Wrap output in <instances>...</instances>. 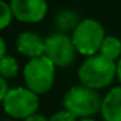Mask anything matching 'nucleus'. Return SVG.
I'll use <instances>...</instances> for the list:
<instances>
[{
    "label": "nucleus",
    "mask_w": 121,
    "mask_h": 121,
    "mask_svg": "<svg viewBox=\"0 0 121 121\" xmlns=\"http://www.w3.org/2000/svg\"><path fill=\"white\" fill-rule=\"evenodd\" d=\"M117 64L105 56L96 53L82 63L78 69V77L82 85L92 90L108 86L116 77Z\"/></svg>",
    "instance_id": "f257e3e1"
},
{
    "label": "nucleus",
    "mask_w": 121,
    "mask_h": 121,
    "mask_svg": "<svg viewBox=\"0 0 121 121\" xmlns=\"http://www.w3.org/2000/svg\"><path fill=\"white\" fill-rule=\"evenodd\" d=\"M100 95L96 90H92L83 85L73 86L64 96V107L76 117L87 118L94 116L102 109Z\"/></svg>",
    "instance_id": "f03ea898"
},
{
    "label": "nucleus",
    "mask_w": 121,
    "mask_h": 121,
    "mask_svg": "<svg viewBox=\"0 0 121 121\" xmlns=\"http://www.w3.org/2000/svg\"><path fill=\"white\" fill-rule=\"evenodd\" d=\"M104 38L105 34L103 26L100 25V22L92 18L82 20L73 30V35H72L76 51L89 57L96 55Z\"/></svg>",
    "instance_id": "7ed1b4c3"
},
{
    "label": "nucleus",
    "mask_w": 121,
    "mask_h": 121,
    "mask_svg": "<svg viewBox=\"0 0 121 121\" xmlns=\"http://www.w3.org/2000/svg\"><path fill=\"white\" fill-rule=\"evenodd\" d=\"M26 87L35 94L47 92L55 81V65L46 56L30 59L24 69Z\"/></svg>",
    "instance_id": "20e7f679"
},
{
    "label": "nucleus",
    "mask_w": 121,
    "mask_h": 121,
    "mask_svg": "<svg viewBox=\"0 0 121 121\" xmlns=\"http://www.w3.org/2000/svg\"><path fill=\"white\" fill-rule=\"evenodd\" d=\"M4 111L16 118H27L35 115L39 107V98L27 87H17L8 91L3 100Z\"/></svg>",
    "instance_id": "39448f33"
},
{
    "label": "nucleus",
    "mask_w": 121,
    "mask_h": 121,
    "mask_svg": "<svg viewBox=\"0 0 121 121\" xmlns=\"http://www.w3.org/2000/svg\"><path fill=\"white\" fill-rule=\"evenodd\" d=\"M44 56L55 66L70 65L76 57V47L72 38L63 33H55L44 40Z\"/></svg>",
    "instance_id": "423d86ee"
},
{
    "label": "nucleus",
    "mask_w": 121,
    "mask_h": 121,
    "mask_svg": "<svg viewBox=\"0 0 121 121\" xmlns=\"http://www.w3.org/2000/svg\"><path fill=\"white\" fill-rule=\"evenodd\" d=\"M13 16L22 22H38L47 12L46 0H11Z\"/></svg>",
    "instance_id": "0eeeda50"
},
{
    "label": "nucleus",
    "mask_w": 121,
    "mask_h": 121,
    "mask_svg": "<svg viewBox=\"0 0 121 121\" xmlns=\"http://www.w3.org/2000/svg\"><path fill=\"white\" fill-rule=\"evenodd\" d=\"M16 44L18 52L30 59L44 56V40L35 33H21L17 38Z\"/></svg>",
    "instance_id": "6e6552de"
},
{
    "label": "nucleus",
    "mask_w": 121,
    "mask_h": 121,
    "mask_svg": "<svg viewBox=\"0 0 121 121\" xmlns=\"http://www.w3.org/2000/svg\"><path fill=\"white\" fill-rule=\"evenodd\" d=\"M100 111L105 121H121V86L113 87L105 95Z\"/></svg>",
    "instance_id": "1a4fd4ad"
},
{
    "label": "nucleus",
    "mask_w": 121,
    "mask_h": 121,
    "mask_svg": "<svg viewBox=\"0 0 121 121\" xmlns=\"http://www.w3.org/2000/svg\"><path fill=\"white\" fill-rule=\"evenodd\" d=\"M99 53L109 60L116 61L121 56V40L113 35H105L104 40L100 46Z\"/></svg>",
    "instance_id": "9d476101"
},
{
    "label": "nucleus",
    "mask_w": 121,
    "mask_h": 121,
    "mask_svg": "<svg viewBox=\"0 0 121 121\" xmlns=\"http://www.w3.org/2000/svg\"><path fill=\"white\" fill-rule=\"evenodd\" d=\"M56 26L59 27L60 30L63 31H66V30H70V29H76L77 25L79 24V18H78V14L73 11H63L56 16Z\"/></svg>",
    "instance_id": "9b49d317"
},
{
    "label": "nucleus",
    "mask_w": 121,
    "mask_h": 121,
    "mask_svg": "<svg viewBox=\"0 0 121 121\" xmlns=\"http://www.w3.org/2000/svg\"><path fill=\"white\" fill-rule=\"evenodd\" d=\"M18 73V63L12 56H4L0 59V76L4 78H13Z\"/></svg>",
    "instance_id": "f8f14e48"
},
{
    "label": "nucleus",
    "mask_w": 121,
    "mask_h": 121,
    "mask_svg": "<svg viewBox=\"0 0 121 121\" xmlns=\"http://www.w3.org/2000/svg\"><path fill=\"white\" fill-rule=\"evenodd\" d=\"M12 17H13V13H12L11 5H8L5 1L0 0V30L11 24Z\"/></svg>",
    "instance_id": "ddd939ff"
},
{
    "label": "nucleus",
    "mask_w": 121,
    "mask_h": 121,
    "mask_svg": "<svg viewBox=\"0 0 121 121\" xmlns=\"http://www.w3.org/2000/svg\"><path fill=\"white\" fill-rule=\"evenodd\" d=\"M50 121H76V116L72 115L70 112H68L66 109H64V111H60V112L52 115Z\"/></svg>",
    "instance_id": "4468645a"
},
{
    "label": "nucleus",
    "mask_w": 121,
    "mask_h": 121,
    "mask_svg": "<svg viewBox=\"0 0 121 121\" xmlns=\"http://www.w3.org/2000/svg\"><path fill=\"white\" fill-rule=\"evenodd\" d=\"M8 91L9 90H8V85H7L5 79H4V77L0 76V102H3L5 99Z\"/></svg>",
    "instance_id": "2eb2a0df"
},
{
    "label": "nucleus",
    "mask_w": 121,
    "mask_h": 121,
    "mask_svg": "<svg viewBox=\"0 0 121 121\" xmlns=\"http://www.w3.org/2000/svg\"><path fill=\"white\" fill-rule=\"evenodd\" d=\"M24 121H50L47 117H44L43 115H33L30 117L25 118Z\"/></svg>",
    "instance_id": "dca6fc26"
},
{
    "label": "nucleus",
    "mask_w": 121,
    "mask_h": 121,
    "mask_svg": "<svg viewBox=\"0 0 121 121\" xmlns=\"http://www.w3.org/2000/svg\"><path fill=\"white\" fill-rule=\"evenodd\" d=\"M5 51H7L5 43H4L3 38L0 37V59H3L4 56H5Z\"/></svg>",
    "instance_id": "f3484780"
},
{
    "label": "nucleus",
    "mask_w": 121,
    "mask_h": 121,
    "mask_svg": "<svg viewBox=\"0 0 121 121\" xmlns=\"http://www.w3.org/2000/svg\"><path fill=\"white\" fill-rule=\"evenodd\" d=\"M116 76H117L118 81H120V83H121V57L118 59V61H117V69H116Z\"/></svg>",
    "instance_id": "a211bd4d"
},
{
    "label": "nucleus",
    "mask_w": 121,
    "mask_h": 121,
    "mask_svg": "<svg viewBox=\"0 0 121 121\" xmlns=\"http://www.w3.org/2000/svg\"><path fill=\"white\" fill-rule=\"evenodd\" d=\"M79 121H95V120H92V118H82V120H79Z\"/></svg>",
    "instance_id": "6ab92c4d"
}]
</instances>
